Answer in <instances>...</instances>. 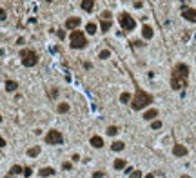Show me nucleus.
Listing matches in <instances>:
<instances>
[{
    "label": "nucleus",
    "mask_w": 196,
    "mask_h": 178,
    "mask_svg": "<svg viewBox=\"0 0 196 178\" xmlns=\"http://www.w3.org/2000/svg\"><path fill=\"white\" fill-rule=\"evenodd\" d=\"M144 178H154V175L151 173V175H147V176H144Z\"/></svg>",
    "instance_id": "nucleus-37"
},
{
    "label": "nucleus",
    "mask_w": 196,
    "mask_h": 178,
    "mask_svg": "<svg viewBox=\"0 0 196 178\" xmlns=\"http://www.w3.org/2000/svg\"><path fill=\"white\" fill-rule=\"evenodd\" d=\"M22 173H24V169L20 167V166H13V167L9 169V173H8V178L15 176V175H22Z\"/></svg>",
    "instance_id": "nucleus-16"
},
{
    "label": "nucleus",
    "mask_w": 196,
    "mask_h": 178,
    "mask_svg": "<svg viewBox=\"0 0 196 178\" xmlns=\"http://www.w3.org/2000/svg\"><path fill=\"white\" fill-rule=\"evenodd\" d=\"M71 167H73V166H71V162H64V169H65V171H67V169H71Z\"/></svg>",
    "instance_id": "nucleus-33"
},
{
    "label": "nucleus",
    "mask_w": 196,
    "mask_h": 178,
    "mask_svg": "<svg viewBox=\"0 0 196 178\" xmlns=\"http://www.w3.org/2000/svg\"><path fill=\"white\" fill-rule=\"evenodd\" d=\"M80 6H82V9L85 13H91L94 9V2H93V0H82V4H80Z\"/></svg>",
    "instance_id": "nucleus-13"
},
{
    "label": "nucleus",
    "mask_w": 196,
    "mask_h": 178,
    "mask_svg": "<svg viewBox=\"0 0 196 178\" xmlns=\"http://www.w3.org/2000/svg\"><path fill=\"white\" fill-rule=\"evenodd\" d=\"M173 155L174 156H185L187 155V147L182 146V144H176V146L173 147Z\"/></svg>",
    "instance_id": "nucleus-9"
},
{
    "label": "nucleus",
    "mask_w": 196,
    "mask_h": 178,
    "mask_svg": "<svg viewBox=\"0 0 196 178\" xmlns=\"http://www.w3.org/2000/svg\"><path fill=\"white\" fill-rule=\"evenodd\" d=\"M120 102H122V104H129V102H131V95L129 93H122L120 95Z\"/></svg>",
    "instance_id": "nucleus-22"
},
{
    "label": "nucleus",
    "mask_w": 196,
    "mask_h": 178,
    "mask_svg": "<svg viewBox=\"0 0 196 178\" xmlns=\"http://www.w3.org/2000/svg\"><path fill=\"white\" fill-rule=\"evenodd\" d=\"M20 58H22V64L25 67H33V66H36V62H38V55L33 49H22V51H20Z\"/></svg>",
    "instance_id": "nucleus-4"
},
{
    "label": "nucleus",
    "mask_w": 196,
    "mask_h": 178,
    "mask_svg": "<svg viewBox=\"0 0 196 178\" xmlns=\"http://www.w3.org/2000/svg\"><path fill=\"white\" fill-rule=\"evenodd\" d=\"M0 147H6V140L2 138V136H0Z\"/></svg>",
    "instance_id": "nucleus-35"
},
{
    "label": "nucleus",
    "mask_w": 196,
    "mask_h": 178,
    "mask_svg": "<svg viewBox=\"0 0 196 178\" xmlns=\"http://www.w3.org/2000/svg\"><path fill=\"white\" fill-rule=\"evenodd\" d=\"M102 18H104V20H111V13H109V11H104V13H102Z\"/></svg>",
    "instance_id": "nucleus-31"
},
{
    "label": "nucleus",
    "mask_w": 196,
    "mask_h": 178,
    "mask_svg": "<svg viewBox=\"0 0 196 178\" xmlns=\"http://www.w3.org/2000/svg\"><path fill=\"white\" fill-rule=\"evenodd\" d=\"M105 175L102 173V171H94V173H93V178H104Z\"/></svg>",
    "instance_id": "nucleus-28"
},
{
    "label": "nucleus",
    "mask_w": 196,
    "mask_h": 178,
    "mask_svg": "<svg viewBox=\"0 0 196 178\" xmlns=\"http://www.w3.org/2000/svg\"><path fill=\"white\" fill-rule=\"evenodd\" d=\"M151 127H153V129H160V127H162V122H160V120H153Z\"/></svg>",
    "instance_id": "nucleus-26"
},
{
    "label": "nucleus",
    "mask_w": 196,
    "mask_h": 178,
    "mask_svg": "<svg viewBox=\"0 0 196 178\" xmlns=\"http://www.w3.org/2000/svg\"><path fill=\"white\" fill-rule=\"evenodd\" d=\"M111 149H113V151H116V153H120V151H124V149H125V146H124V142H113Z\"/></svg>",
    "instance_id": "nucleus-18"
},
{
    "label": "nucleus",
    "mask_w": 196,
    "mask_h": 178,
    "mask_svg": "<svg viewBox=\"0 0 196 178\" xmlns=\"http://www.w3.org/2000/svg\"><path fill=\"white\" fill-rule=\"evenodd\" d=\"M96 29H98V27H96V24H93V22H89V24L85 26V31L89 33V35H94V33H96Z\"/></svg>",
    "instance_id": "nucleus-21"
},
{
    "label": "nucleus",
    "mask_w": 196,
    "mask_h": 178,
    "mask_svg": "<svg viewBox=\"0 0 196 178\" xmlns=\"http://www.w3.org/2000/svg\"><path fill=\"white\" fill-rule=\"evenodd\" d=\"M38 155H40V147H38V146L28 149V156H31V158H35V156H38Z\"/></svg>",
    "instance_id": "nucleus-19"
},
{
    "label": "nucleus",
    "mask_w": 196,
    "mask_h": 178,
    "mask_svg": "<svg viewBox=\"0 0 196 178\" xmlns=\"http://www.w3.org/2000/svg\"><path fill=\"white\" fill-rule=\"evenodd\" d=\"M2 18H6V11L0 8V20H2Z\"/></svg>",
    "instance_id": "nucleus-34"
},
{
    "label": "nucleus",
    "mask_w": 196,
    "mask_h": 178,
    "mask_svg": "<svg viewBox=\"0 0 196 178\" xmlns=\"http://www.w3.org/2000/svg\"><path fill=\"white\" fill-rule=\"evenodd\" d=\"M111 20H102V22H100V29H102V31H109L111 29Z\"/></svg>",
    "instance_id": "nucleus-20"
},
{
    "label": "nucleus",
    "mask_w": 196,
    "mask_h": 178,
    "mask_svg": "<svg viewBox=\"0 0 196 178\" xmlns=\"http://www.w3.org/2000/svg\"><path fill=\"white\" fill-rule=\"evenodd\" d=\"M182 17H184L185 20H189V22H196V9H193V8H184V11H182Z\"/></svg>",
    "instance_id": "nucleus-8"
},
{
    "label": "nucleus",
    "mask_w": 196,
    "mask_h": 178,
    "mask_svg": "<svg viewBox=\"0 0 196 178\" xmlns=\"http://www.w3.org/2000/svg\"><path fill=\"white\" fill-rule=\"evenodd\" d=\"M49 97H51V98H56V97H58V89H51V91H49Z\"/></svg>",
    "instance_id": "nucleus-29"
},
{
    "label": "nucleus",
    "mask_w": 196,
    "mask_h": 178,
    "mask_svg": "<svg viewBox=\"0 0 196 178\" xmlns=\"http://www.w3.org/2000/svg\"><path fill=\"white\" fill-rule=\"evenodd\" d=\"M0 122H2V115H0Z\"/></svg>",
    "instance_id": "nucleus-39"
},
{
    "label": "nucleus",
    "mask_w": 196,
    "mask_h": 178,
    "mask_svg": "<svg viewBox=\"0 0 196 178\" xmlns=\"http://www.w3.org/2000/svg\"><path fill=\"white\" fill-rule=\"evenodd\" d=\"M129 178H142V173H140V171H133Z\"/></svg>",
    "instance_id": "nucleus-30"
},
{
    "label": "nucleus",
    "mask_w": 196,
    "mask_h": 178,
    "mask_svg": "<svg viewBox=\"0 0 196 178\" xmlns=\"http://www.w3.org/2000/svg\"><path fill=\"white\" fill-rule=\"evenodd\" d=\"M31 173H33L31 167H24V173H22V175H24L25 178H29V176H31Z\"/></svg>",
    "instance_id": "nucleus-27"
},
{
    "label": "nucleus",
    "mask_w": 196,
    "mask_h": 178,
    "mask_svg": "<svg viewBox=\"0 0 196 178\" xmlns=\"http://www.w3.org/2000/svg\"><path fill=\"white\" fill-rule=\"evenodd\" d=\"M56 111H58L60 115H64V113H67V111H69V104H60V106H58V109H56Z\"/></svg>",
    "instance_id": "nucleus-24"
},
{
    "label": "nucleus",
    "mask_w": 196,
    "mask_h": 178,
    "mask_svg": "<svg viewBox=\"0 0 196 178\" xmlns=\"http://www.w3.org/2000/svg\"><path fill=\"white\" fill-rule=\"evenodd\" d=\"M125 166H127V162L124 160V158H116V160H114V169H125Z\"/></svg>",
    "instance_id": "nucleus-17"
},
{
    "label": "nucleus",
    "mask_w": 196,
    "mask_h": 178,
    "mask_svg": "<svg viewBox=\"0 0 196 178\" xmlns=\"http://www.w3.org/2000/svg\"><path fill=\"white\" fill-rule=\"evenodd\" d=\"M45 142L51 144V146H58V144L64 142V136H62L60 131H56V129H51V131L45 135Z\"/></svg>",
    "instance_id": "nucleus-6"
},
{
    "label": "nucleus",
    "mask_w": 196,
    "mask_h": 178,
    "mask_svg": "<svg viewBox=\"0 0 196 178\" xmlns=\"http://www.w3.org/2000/svg\"><path fill=\"white\" fill-rule=\"evenodd\" d=\"M38 176H55V167H42L38 171Z\"/></svg>",
    "instance_id": "nucleus-12"
},
{
    "label": "nucleus",
    "mask_w": 196,
    "mask_h": 178,
    "mask_svg": "<svg viewBox=\"0 0 196 178\" xmlns=\"http://www.w3.org/2000/svg\"><path fill=\"white\" fill-rule=\"evenodd\" d=\"M89 144L93 147H96V149H100V147H104V140L100 138L98 135H94V136H91V140H89Z\"/></svg>",
    "instance_id": "nucleus-10"
},
{
    "label": "nucleus",
    "mask_w": 196,
    "mask_h": 178,
    "mask_svg": "<svg viewBox=\"0 0 196 178\" xmlns=\"http://www.w3.org/2000/svg\"><path fill=\"white\" fill-rule=\"evenodd\" d=\"M17 89H18V84L15 80H8V82H6V91H8V93H13V91H17Z\"/></svg>",
    "instance_id": "nucleus-15"
},
{
    "label": "nucleus",
    "mask_w": 196,
    "mask_h": 178,
    "mask_svg": "<svg viewBox=\"0 0 196 178\" xmlns=\"http://www.w3.org/2000/svg\"><path fill=\"white\" fill-rule=\"evenodd\" d=\"M187 77H189V67L185 64H176L171 75V87L173 89H184L187 87Z\"/></svg>",
    "instance_id": "nucleus-1"
},
{
    "label": "nucleus",
    "mask_w": 196,
    "mask_h": 178,
    "mask_svg": "<svg viewBox=\"0 0 196 178\" xmlns=\"http://www.w3.org/2000/svg\"><path fill=\"white\" fill-rule=\"evenodd\" d=\"M153 35H154V33H153V27L151 26H144V27H142V37H144L145 40H151Z\"/></svg>",
    "instance_id": "nucleus-11"
},
{
    "label": "nucleus",
    "mask_w": 196,
    "mask_h": 178,
    "mask_svg": "<svg viewBox=\"0 0 196 178\" xmlns=\"http://www.w3.org/2000/svg\"><path fill=\"white\" fill-rule=\"evenodd\" d=\"M58 38H62V40H64V38H65V31L60 29V31H58Z\"/></svg>",
    "instance_id": "nucleus-32"
},
{
    "label": "nucleus",
    "mask_w": 196,
    "mask_h": 178,
    "mask_svg": "<svg viewBox=\"0 0 196 178\" xmlns=\"http://www.w3.org/2000/svg\"><path fill=\"white\" fill-rule=\"evenodd\" d=\"M80 22H82V20H80L78 17H69L65 20V29H69V31H75L76 27L80 26Z\"/></svg>",
    "instance_id": "nucleus-7"
},
{
    "label": "nucleus",
    "mask_w": 196,
    "mask_h": 178,
    "mask_svg": "<svg viewBox=\"0 0 196 178\" xmlns=\"http://www.w3.org/2000/svg\"><path fill=\"white\" fill-rule=\"evenodd\" d=\"M105 133L109 135V136H116V135H118V127H116V126H109Z\"/></svg>",
    "instance_id": "nucleus-23"
},
{
    "label": "nucleus",
    "mask_w": 196,
    "mask_h": 178,
    "mask_svg": "<svg viewBox=\"0 0 196 178\" xmlns=\"http://www.w3.org/2000/svg\"><path fill=\"white\" fill-rule=\"evenodd\" d=\"M69 40H71V47L73 49H84V47L87 46V38L82 31H71L69 35Z\"/></svg>",
    "instance_id": "nucleus-3"
},
{
    "label": "nucleus",
    "mask_w": 196,
    "mask_h": 178,
    "mask_svg": "<svg viewBox=\"0 0 196 178\" xmlns=\"http://www.w3.org/2000/svg\"><path fill=\"white\" fill-rule=\"evenodd\" d=\"M98 57L102 58V60H105V58H109V57H111V51H109V49H104V51H100Z\"/></svg>",
    "instance_id": "nucleus-25"
},
{
    "label": "nucleus",
    "mask_w": 196,
    "mask_h": 178,
    "mask_svg": "<svg viewBox=\"0 0 196 178\" xmlns=\"http://www.w3.org/2000/svg\"><path fill=\"white\" fill-rule=\"evenodd\" d=\"M118 20H120V26H122V29H124V31H133L134 27H136L134 18L131 15H127V13H122Z\"/></svg>",
    "instance_id": "nucleus-5"
},
{
    "label": "nucleus",
    "mask_w": 196,
    "mask_h": 178,
    "mask_svg": "<svg viewBox=\"0 0 196 178\" xmlns=\"http://www.w3.org/2000/svg\"><path fill=\"white\" fill-rule=\"evenodd\" d=\"M180 178H191V176H189V175H182Z\"/></svg>",
    "instance_id": "nucleus-38"
},
{
    "label": "nucleus",
    "mask_w": 196,
    "mask_h": 178,
    "mask_svg": "<svg viewBox=\"0 0 196 178\" xmlns=\"http://www.w3.org/2000/svg\"><path fill=\"white\" fill-rule=\"evenodd\" d=\"M149 104H153V97L149 93H145L144 89H136V93H134V98L131 100V107L134 111H140V109L147 107Z\"/></svg>",
    "instance_id": "nucleus-2"
},
{
    "label": "nucleus",
    "mask_w": 196,
    "mask_h": 178,
    "mask_svg": "<svg viewBox=\"0 0 196 178\" xmlns=\"http://www.w3.org/2000/svg\"><path fill=\"white\" fill-rule=\"evenodd\" d=\"M158 116V109H147L144 113V120H154Z\"/></svg>",
    "instance_id": "nucleus-14"
},
{
    "label": "nucleus",
    "mask_w": 196,
    "mask_h": 178,
    "mask_svg": "<svg viewBox=\"0 0 196 178\" xmlns=\"http://www.w3.org/2000/svg\"><path fill=\"white\" fill-rule=\"evenodd\" d=\"M133 46H136V47H142V46H144V42H133Z\"/></svg>",
    "instance_id": "nucleus-36"
}]
</instances>
